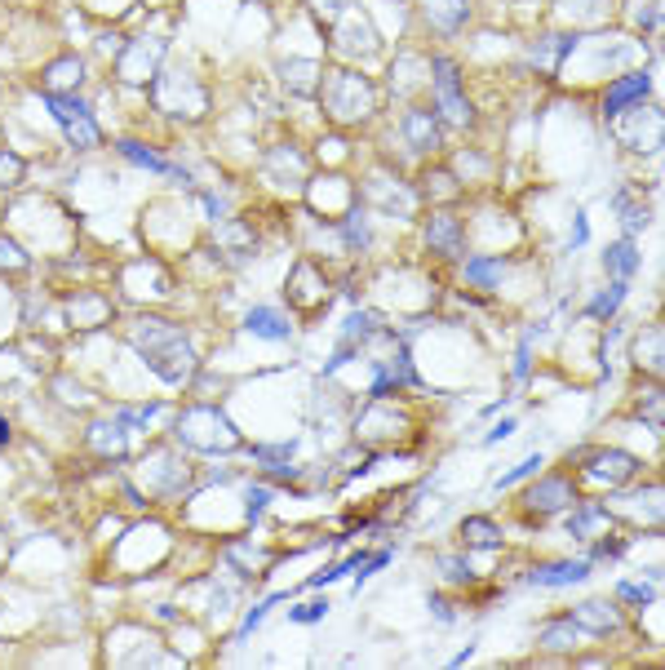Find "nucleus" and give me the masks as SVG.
Here are the masks:
<instances>
[{
    "instance_id": "obj_13",
    "label": "nucleus",
    "mask_w": 665,
    "mask_h": 670,
    "mask_svg": "<svg viewBox=\"0 0 665 670\" xmlns=\"http://www.w3.org/2000/svg\"><path fill=\"white\" fill-rule=\"evenodd\" d=\"M462 537H466L470 546H479V551H493V546H501V533H497V524H493V520H484V515H470V520H462Z\"/></svg>"
},
{
    "instance_id": "obj_32",
    "label": "nucleus",
    "mask_w": 665,
    "mask_h": 670,
    "mask_svg": "<svg viewBox=\"0 0 665 670\" xmlns=\"http://www.w3.org/2000/svg\"><path fill=\"white\" fill-rule=\"evenodd\" d=\"M0 444H10V422L0 418Z\"/></svg>"
},
{
    "instance_id": "obj_25",
    "label": "nucleus",
    "mask_w": 665,
    "mask_h": 670,
    "mask_svg": "<svg viewBox=\"0 0 665 670\" xmlns=\"http://www.w3.org/2000/svg\"><path fill=\"white\" fill-rule=\"evenodd\" d=\"M537 466H541V458H537V453H532V458H524V462H519V466H515L510 475H501V480H497V489H510L515 480H524V475H532Z\"/></svg>"
},
{
    "instance_id": "obj_16",
    "label": "nucleus",
    "mask_w": 665,
    "mask_h": 670,
    "mask_svg": "<svg viewBox=\"0 0 665 670\" xmlns=\"http://www.w3.org/2000/svg\"><path fill=\"white\" fill-rule=\"evenodd\" d=\"M120 156H129L134 165H142V169H151V173H169V169H173L164 156H156V151H147L142 142H129V138L120 142Z\"/></svg>"
},
{
    "instance_id": "obj_19",
    "label": "nucleus",
    "mask_w": 665,
    "mask_h": 670,
    "mask_svg": "<svg viewBox=\"0 0 665 670\" xmlns=\"http://www.w3.org/2000/svg\"><path fill=\"white\" fill-rule=\"evenodd\" d=\"M80 72H85V67H80V58H63V63H54V67H50V76H45V81H50V85H80Z\"/></svg>"
},
{
    "instance_id": "obj_15",
    "label": "nucleus",
    "mask_w": 665,
    "mask_h": 670,
    "mask_svg": "<svg viewBox=\"0 0 665 670\" xmlns=\"http://www.w3.org/2000/svg\"><path fill=\"white\" fill-rule=\"evenodd\" d=\"M572 621H577V626H590V630H616V626H621V621H616V612H608V604H599V599L581 604Z\"/></svg>"
},
{
    "instance_id": "obj_20",
    "label": "nucleus",
    "mask_w": 665,
    "mask_h": 670,
    "mask_svg": "<svg viewBox=\"0 0 665 670\" xmlns=\"http://www.w3.org/2000/svg\"><path fill=\"white\" fill-rule=\"evenodd\" d=\"M306 72H315L310 63H284V76H288V85L297 89V94H315L319 85L315 81H306Z\"/></svg>"
},
{
    "instance_id": "obj_3",
    "label": "nucleus",
    "mask_w": 665,
    "mask_h": 670,
    "mask_svg": "<svg viewBox=\"0 0 665 670\" xmlns=\"http://www.w3.org/2000/svg\"><path fill=\"white\" fill-rule=\"evenodd\" d=\"M435 89H440V107H444L448 125L470 129V125H475V107H470L466 94L457 89V67H453V58H435Z\"/></svg>"
},
{
    "instance_id": "obj_8",
    "label": "nucleus",
    "mask_w": 665,
    "mask_h": 670,
    "mask_svg": "<svg viewBox=\"0 0 665 670\" xmlns=\"http://www.w3.org/2000/svg\"><path fill=\"white\" fill-rule=\"evenodd\" d=\"M647 94V76H625V81H616V85H608V94H603V116H621L630 103H638Z\"/></svg>"
},
{
    "instance_id": "obj_1",
    "label": "nucleus",
    "mask_w": 665,
    "mask_h": 670,
    "mask_svg": "<svg viewBox=\"0 0 665 670\" xmlns=\"http://www.w3.org/2000/svg\"><path fill=\"white\" fill-rule=\"evenodd\" d=\"M134 343H138V351H142V360L164 378V382H187L191 378V369H195V356H191V347H187V338L173 328V324H164V320H138V328H134Z\"/></svg>"
},
{
    "instance_id": "obj_6",
    "label": "nucleus",
    "mask_w": 665,
    "mask_h": 670,
    "mask_svg": "<svg viewBox=\"0 0 665 670\" xmlns=\"http://www.w3.org/2000/svg\"><path fill=\"white\" fill-rule=\"evenodd\" d=\"M426 244H431L435 253H444V258H457V253H462V222H457L453 213L431 218V222H426Z\"/></svg>"
},
{
    "instance_id": "obj_29",
    "label": "nucleus",
    "mask_w": 665,
    "mask_h": 670,
    "mask_svg": "<svg viewBox=\"0 0 665 670\" xmlns=\"http://www.w3.org/2000/svg\"><path fill=\"white\" fill-rule=\"evenodd\" d=\"M319 5H324V19H338L351 0H310V10H319Z\"/></svg>"
},
{
    "instance_id": "obj_9",
    "label": "nucleus",
    "mask_w": 665,
    "mask_h": 670,
    "mask_svg": "<svg viewBox=\"0 0 665 670\" xmlns=\"http://www.w3.org/2000/svg\"><path fill=\"white\" fill-rule=\"evenodd\" d=\"M404 134H409L413 151H435V147H440V125H435V116L422 112V107H413V112L404 116Z\"/></svg>"
},
{
    "instance_id": "obj_2",
    "label": "nucleus",
    "mask_w": 665,
    "mask_h": 670,
    "mask_svg": "<svg viewBox=\"0 0 665 670\" xmlns=\"http://www.w3.org/2000/svg\"><path fill=\"white\" fill-rule=\"evenodd\" d=\"M45 107L54 112V120L63 125V134L72 138V147H80V151L98 147V125H94V112H89L80 98H72V94H45Z\"/></svg>"
},
{
    "instance_id": "obj_31",
    "label": "nucleus",
    "mask_w": 665,
    "mask_h": 670,
    "mask_svg": "<svg viewBox=\"0 0 665 670\" xmlns=\"http://www.w3.org/2000/svg\"><path fill=\"white\" fill-rule=\"evenodd\" d=\"M506 435H515V422H510V418H506V422H501V427H497V431H493V435H488V440H493V444H497V440H506Z\"/></svg>"
},
{
    "instance_id": "obj_28",
    "label": "nucleus",
    "mask_w": 665,
    "mask_h": 670,
    "mask_svg": "<svg viewBox=\"0 0 665 670\" xmlns=\"http://www.w3.org/2000/svg\"><path fill=\"white\" fill-rule=\"evenodd\" d=\"M19 173H23L19 156H0V187H14V182H19Z\"/></svg>"
},
{
    "instance_id": "obj_22",
    "label": "nucleus",
    "mask_w": 665,
    "mask_h": 670,
    "mask_svg": "<svg viewBox=\"0 0 665 670\" xmlns=\"http://www.w3.org/2000/svg\"><path fill=\"white\" fill-rule=\"evenodd\" d=\"M369 333H373V315H364V311H360V315H351V320H347V333H342V343L351 347V343L369 338Z\"/></svg>"
},
{
    "instance_id": "obj_30",
    "label": "nucleus",
    "mask_w": 665,
    "mask_h": 670,
    "mask_svg": "<svg viewBox=\"0 0 665 670\" xmlns=\"http://www.w3.org/2000/svg\"><path fill=\"white\" fill-rule=\"evenodd\" d=\"M431 608H435V617H440V621H453V608L444 604V595H431Z\"/></svg>"
},
{
    "instance_id": "obj_23",
    "label": "nucleus",
    "mask_w": 665,
    "mask_h": 670,
    "mask_svg": "<svg viewBox=\"0 0 665 670\" xmlns=\"http://www.w3.org/2000/svg\"><path fill=\"white\" fill-rule=\"evenodd\" d=\"M324 612H328V604H324V599H310V604H297V608H293L288 617H293L297 626H306V621H319Z\"/></svg>"
},
{
    "instance_id": "obj_27",
    "label": "nucleus",
    "mask_w": 665,
    "mask_h": 670,
    "mask_svg": "<svg viewBox=\"0 0 665 670\" xmlns=\"http://www.w3.org/2000/svg\"><path fill=\"white\" fill-rule=\"evenodd\" d=\"M440 568H444L448 581H470V568H466V559H457V555H444Z\"/></svg>"
},
{
    "instance_id": "obj_24",
    "label": "nucleus",
    "mask_w": 665,
    "mask_h": 670,
    "mask_svg": "<svg viewBox=\"0 0 665 670\" xmlns=\"http://www.w3.org/2000/svg\"><path fill=\"white\" fill-rule=\"evenodd\" d=\"M616 595H621V599H630V604H652V599H656V590H652V586H634V581H621V586H616Z\"/></svg>"
},
{
    "instance_id": "obj_11",
    "label": "nucleus",
    "mask_w": 665,
    "mask_h": 670,
    "mask_svg": "<svg viewBox=\"0 0 665 670\" xmlns=\"http://www.w3.org/2000/svg\"><path fill=\"white\" fill-rule=\"evenodd\" d=\"M426 19L440 32H457L470 19V5H466V0H426Z\"/></svg>"
},
{
    "instance_id": "obj_21",
    "label": "nucleus",
    "mask_w": 665,
    "mask_h": 670,
    "mask_svg": "<svg viewBox=\"0 0 665 670\" xmlns=\"http://www.w3.org/2000/svg\"><path fill=\"white\" fill-rule=\"evenodd\" d=\"M599 520H603V506H585V511H577V515L568 520V533H572V537H585L590 524H599Z\"/></svg>"
},
{
    "instance_id": "obj_18",
    "label": "nucleus",
    "mask_w": 665,
    "mask_h": 670,
    "mask_svg": "<svg viewBox=\"0 0 665 670\" xmlns=\"http://www.w3.org/2000/svg\"><path fill=\"white\" fill-rule=\"evenodd\" d=\"M621 302H625V280H616L608 293H599V297L590 302V315H603V320H608V315H612Z\"/></svg>"
},
{
    "instance_id": "obj_12",
    "label": "nucleus",
    "mask_w": 665,
    "mask_h": 670,
    "mask_svg": "<svg viewBox=\"0 0 665 670\" xmlns=\"http://www.w3.org/2000/svg\"><path fill=\"white\" fill-rule=\"evenodd\" d=\"M603 266H608L616 280H630V275L638 271V249H634L630 240H616V244L603 253Z\"/></svg>"
},
{
    "instance_id": "obj_4",
    "label": "nucleus",
    "mask_w": 665,
    "mask_h": 670,
    "mask_svg": "<svg viewBox=\"0 0 665 670\" xmlns=\"http://www.w3.org/2000/svg\"><path fill=\"white\" fill-rule=\"evenodd\" d=\"M572 506V484L568 480H541L537 489H528L524 497V511L528 515H550V511H563Z\"/></svg>"
},
{
    "instance_id": "obj_17",
    "label": "nucleus",
    "mask_w": 665,
    "mask_h": 670,
    "mask_svg": "<svg viewBox=\"0 0 665 670\" xmlns=\"http://www.w3.org/2000/svg\"><path fill=\"white\" fill-rule=\"evenodd\" d=\"M501 266H506L501 258H470V262H466V275H470L475 284L493 289V284H497V275H501Z\"/></svg>"
},
{
    "instance_id": "obj_7",
    "label": "nucleus",
    "mask_w": 665,
    "mask_h": 670,
    "mask_svg": "<svg viewBox=\"0 0 665 670\" xmlns=\"http://www.w3.org/2000/svg\"><path fill=\"white\" fill-rule=\"evenodd\" d=\"M590 577V564L585 559H563V564H541L528 573L532 586H572V581H585Z\"/></svg>"
},
{
    "instance_id": "obj_10",
    "label": "nucleus",
    "mask_w": 665,
    "mask_h": 670,
    "mask_svg": "<svg viewBox=\"0 0 665 670\" xmlns=\"http://www.w3.org/2000/svg\"><path fill=\"white\" fill-rule=\"evenodd\" d=\"M244 328L257 333V338H266V343H284L288 338V320L279 311H271V306H253L244 315Z\"/></svg>"
},
{
    "instance_id": "obj_5",
    "label": "nucleus",
    "mask_w": 665,
    "mask_h": 670,
    "mask_svg": "<svg viewBox=\"0 0 665 670\" xmlns=\"http://www.w3.org/2000/svg\"><path fill=\"white\" fill-rule=\"evenodd\" d=\"M585 462H590L585 471H590L594 480H603V484H621V480H630V475L638 471V462H634L630 453H621V449H603V453H590Z\"/></svg>"
},
{
    "instance_id": "obj_14",
    "label": "nucleus",
    "mask_w": 665,
    "mask_h": 670,
    "mask_svg": "<svg viewBox=\"0 0 665 670\" xmlns=\"http://www.w3.org/2000/svg\"><path fill=\"white\" fill-rule=\"evenodd\" d=\"M577 639H581V626H577V621H568V617H559L554 626H546L541 648H550V652H572V648H577Z\"/></svg>"
},
{
    "instance_id": "obj_26",
    "label": "nucleus",
    "mask_w": 665,
    "mask_h": 670,
    "mask_svg": "<svg viewBox=\"0 0 665 670\" xmlns=\"http://www.w3.org/2000/svg\"><path fill=\"white\" fill-rule=\"evenodd\" d=\"M266 502H271V489L253 484V489H248V524H257V515L266 511Z\"/></svg>"
}]
</instances>
